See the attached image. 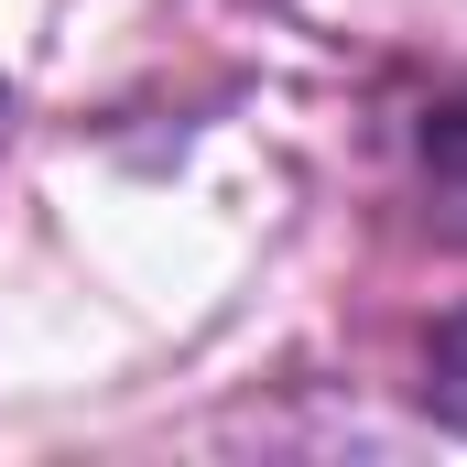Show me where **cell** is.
I'll return each instance as SVG.
<instances>
[{
	"mask_svg": "<svg viewBox=\"0 0 467 467\" xmlns=\"http://www.w3.org/2000/svg\"><path fill=\"white\" fill-rule=\"evenodd\" d=\"M413 391H424V413H435V424H457V435H467V305L424 337V380H413Z\"/></svg>",
	"mask_w": 467,
	"mask_h": 467,
	"instance_id": "obj_2",
	"label": "cell"
},
{
	"mask_svg": "<svg viewBox=\"0 0 467 467\" xmlns=\"http://www.w3.org/2000/svg\"><path fill=\"white\" fill-rule=\"evenodd\" d=\"M0 141H11V99H0Z\"/></svg>",
	"mask_w": 467,
	"mask_h": 467,
	"instance_id": "obj_3",
	"label": "cell"
},
{
	"mask_svg": "<svg viewBox=\"0 0 467 467\" xmlns=\"http://www.w3.org/2000/svg\"><path fill=\"white\" fill-rule=\"evenodd\" d=\"M424 185H435V218L467 239V109L424 119Z\"/></svg>",
	"mask_w": 467,
	"mask_h": 467,
	"instance_id": "obj_1",
	"label": "cell"
}]
</instances>
